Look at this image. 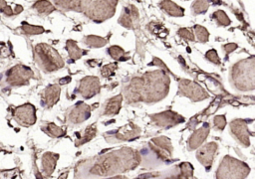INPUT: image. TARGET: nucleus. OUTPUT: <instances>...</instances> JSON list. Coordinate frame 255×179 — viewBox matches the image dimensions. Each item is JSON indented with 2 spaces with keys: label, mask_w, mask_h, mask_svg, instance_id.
<instances>
[{
  "label": "nucleus",
  "mask_w": 255,
  "mask_h": 179,
  "mask_svg": "<svg viewBox=\"0 0 255 179\" xmlns=\"http://www.w3.org/2000/svg\"><path fill=\"white\" fill-rule=\"evenodd\" d=\"M67 49H68L70 55H71L72 57H74L75 59H77V57L81 56V49L78 48V46H77V44L75 43V41L69 40L68 43H67Z\"/></svg>",
  "instance_id": "14"
},
{
  "label": "nucleus",
  "mask_w": 255,
  "mask_h": 179,
  "mask_svg": "<svg viewBox=\"0 0 255 179\" xmlns=\"http://www.w3.org/2000/svg\"><path fill=\"white\" fill-rule=\"evenodd\" d=\"M117 0H98L90 3L86 9V15L91 19L101 22L115 14Z\"/></svg>",
  "instance_id": "1"
},
{
  "label": "nucleus",
  "mask_w": 255,
  "mask_h": 179,
  "mask_svg": "<svg viewBox=\"0 0 255 179\" xmlns=\"http://www.w3.org/2000/svg\"><path fill=\"white\" fill-rule=\"evenodd\" d=\"M138 22V12L134 6H129L128 8H125L121 18L119 19V23H121L126 28H132L137 25Z\"/></svg>",
  "instance_id": "3"
},
{
  "label": "nucleus",
  "mask_w": 255,
  "mask_h": 179,
  "mask_svg": "<svg viewBox=\"0 0 255 179\" xmlns=\"http://www.w3.org/2000/svg\"><path fill=\"white\" fill-rule=\"evenodd\" d=\"M84 43L91 47H102L106 45V40L98 36H86L84 38Z\"/></svg>",
  "instance_id": "9"
},
{
  "label": "nucleus",
  "mask_w": 255,
  "mask_h": 179,
  "mask_svg": "<svg viewBox=\"0 0 255 179\" xmlns=\"http://www.w3.org/2000/svg\"><path fill=\"white\" fill-rule=\"evenodd\" d=\"M206 57L210 60V61H212L213 63H219V59H218V56H217V54H216V52L214 51V50H210L208 53H206Z\"/></svg>",
  "instance_id": "18"
},
{
  "label": "nucleus",
  "mask_w": 255,
  "mask_h": 179,
  "mask_svg": "<svg viewBox=\"0 0 255 179\" xmlns=\"http://www.w3.org/2000/svg\"><path fill=\"white\" fill-rule=\"evenodd\" d=\"M236 47H237L236 44H227V45L224 46V49H225L226 52L229 53V52H232Z\"/></svg>",
  "instance_id": "19"
},
{
  "label": "nucleus",
  "mask_w": 255,
  "mask_h": 179,
  "mask_svg": "<svg viewBox=\"0 0 255 179\" xmlns=\"http://www.w3.org/2000/svg\"><path fill=\"white\" fill-rule=\"evenodd\" d=\"M109 52H110V55H111L112 57H114L115 59L120 58V57L124 54L123 49L120 48V47H118V46H113V47H111V48L109 49Z\"/></svg>",
  "instance_id": "15"
},
{
  "label": "nucleus",
  "mask_w": 255,
  "mask_h": 179,
  "mask_svg": "<svg viewBox=\"0 0 255 179\" xmlns=\"http://www.w3.org/2000/svg\"><path fill=\"white\" fill-rule=\"evenodd\" d=\"M178 34H179V36H181L182 38L187 39V40H190V41H193V39H194L193 34H192L189 30H187V29H185V28H181V29H179Z\"/></svg>",
  "instance_id": "17"
},
{
  "label": "nucleus",
  "mask_w": 255,
  "mask_h": 179,
  "mask_svg": "<svg viewBox=\"0 0 255 179\" xmlns=\"http://www.w3.org/2000/svg\"><path fill=\"white\" fill-rule=\"evenodd\" d=\"M22 29L28 35H37V34H41V33L44 32V28L43 27H41V26H33V25L26 24V23H23Z\"/></svg>",
  "instance_id": "12"
},
{
  "label": "nucleus",
  "mask_w": 255,
  "mask_h": 179,
  "mask_svg": "<svg viewBox=\"0 0 255 179\" xmlns=\"http://www.w3.org/2000/svg\"><path fill=\"white\" fill-rule=\"evenodd\" d=\"M36 52L38 53L42 64L45 66H62V60L58 53L51 47L40 44L36 47Z\"/></svg>",
  "instance_id": "2"
},
{
  "label": "nucleus",
  "mask_w": 255,
  "mask_h": 179,
  "mask_svg": "<svg viewBox=\"0 0 255 179\" xmlns=\"http://www.w3.org/2000/svg\"><path fill=\"white\" fill-rule=\"evenodd\" d=\"M55 4L64 10L84 11L88 8L91 0H54Z\"/></svg>",
  "instance_id": "4"
},
{
  "label": "nucleus",
  "mask_w": 255,
  "mask_h": 179,
  "mask_svg": "<svg viewBox=\"0 0 255 179\" xmlns=\"http://www.w3.org/2000/svg\"><path fill=\"white\" fill-rule=\"evenodd\" d=\"M160 7L171 16L180 17V16H183L184 14L183 9L170 0H162L160 3Z\"/></svg>",
  "instance_id": "7"
},
{
  "label": "nucleus",
  "mask_w": 255,
  "mask_h": 179,
  "mask_svg": "<svg viewBox=\"0 0 255 179\" xmlns=\"http://www.w3.org/2000/svg\"><path fill=\"white\" fill-rule=\"evenodd\" d=\"M33 8L40 14H43V15H47V14H50L51 12H53L55 10V7L49 2V1H46V0H41V1H37L34 5H33Z\"/></svg>",
  "instance_id": "8"
},
{
  "label": "nucleus",
  "mask_w": 255,
  "mask_h": 179,
  "mask_svg": "<svg viewBox=\"0 0 255 179\" xmlns=\"http://www.w3.org/2000/svg\"><path fill=\"white\" fill-rule=\"evenodd\" d=\"M213 18L216 20L218 25L221 26H227L230 24V20L227 17V15L222 11V10H217L216 12L213 13Z\"/></svg>",
  "instance_id": "11"
},
{
  "label": "nucleus",
  "mask_w": 255,
  "mask_h": 179,
  "mask_svg": "<svg viewBox=\"0 0 255 179\" xmlns=\"http://www.w3.org/2000/svg\"><path fill=\"white\" fill-rule=\"evenodd\" d=\"M18 122L25 124H32L35 121L34 107L31 104H25L24 106L17 107L14 113Z\"/></svg>",
  "instance_id": "5"
},
{
  "label": "nucleus",
  "mask_w": 255,
  "mask_h": 179,
  "mask_svg": "<svg viewBox=\"0 0 255 179\" xmlns=\"http://www.w3.org/2000/svg\"><path fill=\"white\" fill-rule=\"evenodd\" d=\"M191 8L194 14L204 13L208 8V0H195Z\"/></svg>",
  "instance_id": "10"
},
{
  "label": "nucleus",
  "mask_w": 255,
  "mask_h": 179,
  "mask_svg": "<svg viewBox=\"0 0 255 179\" xmlns=\"http://www.w3.org/2000/svg\"><path fill=\"white\" fill-rule=\"evenodd\" d=\"M0 179H19V176L15 171H3L0 172Z\"/></svg>",
  "instance_id": "16"
},
{
  "label": "nucleus",
  "mask_w": 255,
  "mask_h": 179,
  "mask_svg": "<svg viewBox=\"0 0 255 179\" xmlns=\"http://www.w3.org/2000/svg\"><path fill=\"white\" fill-rule=\"evenodd\" d=\"M211 2H213L214 4H220L221 0H211Z\"/></svg>",
  "instance_id": "20"
},
{
  "label": "nucleus",
  "mask_w": 255,
  "mask_h": 179,
  "mask_svg": "<svg viewBox=\"0 0 255 179\" xmlns=\"http://www.w3.org/2000/svg\"><path fill=\"white\" fill-rule=\"evenodd\" d=\"M194 29H195V34H196V36H197V38H198V40L200 42L204 43V42H206L208 40L209 34H208V31L204 27L196 25Z\"/></svg>",
  "instance_id": "13"
},
{
  "label": "nucleus",
  "mask_w": 255,
  "mask_h": 179,
  "mask_svg": "<svg viewBox=\"0 0 255 179\" xmlns=\"http://www.w3.org/2000/svg\"><path fill=\"white\" fill-rule=\"evenodd\" d=\"M28 71H29L28 69L18 66L9 72L8 81L12 85H20L22 84V82L26 81L29 78V76L27 75Z\"/></svg>",
  "instance_id": "6"
}]
</instances>
